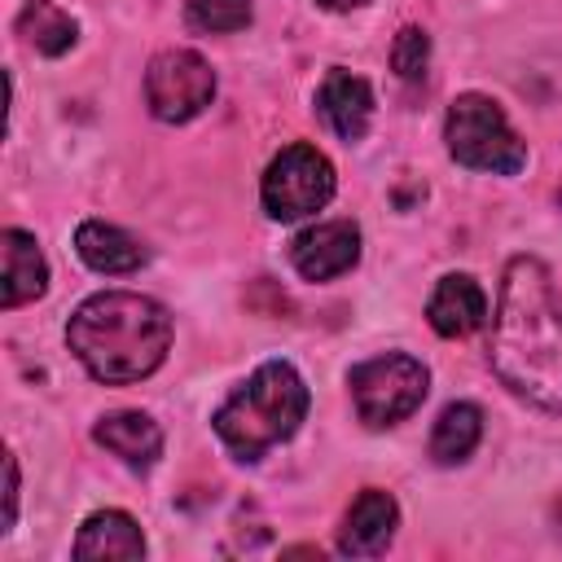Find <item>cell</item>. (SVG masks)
Here are the masks:
<instances>
[{"label": "cell", "mask_w": 562, "mask_h": 562, "mask_svg": "<svg viewBox=\"0 0 562 562\" xmlns=\"http://www.w3.org/2000/svg\"><path fill=\"white\" fill-rule=\"evenodd\" d=\"M184 18L193 31L228 35L250 22V0H184Z\"/></svg>", "instance_id": "18"}, {"label": "cell", "mask_w": 562, "mask_h": 562, "mask_svg": "<svg viewBox=\"0 0 562 562\" xmlns=\"http://www.w3.org/2000/svg\"><path fill=\"white\" fill-rule=\"evenodd\" d=\"M316 4H325V9H334V13H347V9H360L364 0H316Z\"/></svg>", "instance_id": "21"}, {"label": "cell", "mask_w": 562, "mask_h": 562, "mask_svg": "<svg viewBox=\"0 0 562 562\" xmlns=\"http://www.w3.org/2000/svg\"><path fill=\"white\" fill-rule=\"evenodd\" d=\"M75 250L92 272H105V277H123L145 263V246L105 220H83L75 228Z\"/></svg>", "instance_id": "14"}, {"label": "cell", "mask_w": 562, "mask_h": 562, "mask_svg": "<svg viewBox=\"0 0 562 562\" xmlns=\"http://www.w3.org/2000/svg\"><path fill=\"white\" fill-rule=\"evenodd\" d=\"M430 329L443 338H465L487 321V294L470 272H448L439 277L430 303H426Z\"/></svg>", "instance_id": "10"}, {"label": "cell", "mask_w": 562, "mask_h": 562, "mask_svg": "<svg viewBox=\"0 0 562 562\" xmlns=\"http://www.w3.org/2000/svg\"><path fill=\"white\" fill-rule=\"evenodd\" d=\"M448 154L470 171L518 176L527 167V140L509 127L505 110L483 92H461L443 123Z\"/></svg>", "instance_id": "4"}, {"label": "cell", "mask_w": 562, "mask_h": 562, "mask_svg": "<svg viewBox=\"0 0 562 562\" xmlns=\"http://www.w3.org/2000/svg\"><path fill=\"white\" fill-rule=\"evenodd\" d=\"M303 417L307 386L299 369L285 360H268L215 408V435L237 461H259L272 443L290 439Z\"/></svg>", "instance_id": "3"}, {"label": "cell", "mask_w": 562, "mask_h": 562, "mask_svg": "<svg viewBox=\"0 0 562 562\" xmlns=\"http://www.w3.org/2000/svg\"><path fill=\"white\" fill-rule=\"evenodd\" d=\"M18 518V457H4V531Z\"/></svg>", "instance_id": "20"}, {"label": "cell", "mask_w": 562, "mask_h": 562, "mask_svg": "<svg viewBox=\"0 0 562 562\" xmlns=\"http://www.w3.org/2000/svg\"><path fill=\"white\" fill-rule=\"evenodd\" d=\"M426 61H430V40H426V31L404 26V31L395 35V44H391V70H395L404 83H417V79L426 75Z\"/></svg>", "instance_id": "19"}, {"label": "cell", "mask_w": 562, "mask_h": 562, "mask_svg": "<svg viewBox=\"0 0 562 562\" xmlns=\"http://www.w3.org/2000/svg\"><path fill=\"white\" fill-rule=\"evenodd\" d=\"M487 356L514 395L562 413V307L536 255H514L505 268Z\"/></svg>", "instance_id": "1"}, {"label": "cell", "mask_w": 562, "mask_h": 562, "mask_svg": "<svg viewBox=\"0 0 562 562\" xmlns=\"http://www.w3.org/2000/svg\"><path fill=\"white\" fill-rule=\"evenodd\" d=\"M395 527H400V505H395V496H391V492H378V487H364V492L351 501L347 518H342L338 549L351 553V558H378V553L391 544Z\"/></svg>", "instance_id": "9"}, {"label": "cell", "mask_w": 562, "mask_h": 562, "mask_svg": "<svg viewBox=\"0 0 562 562\" xmlns=\"http://www.w3.org/2000/svg\"><path fill=\"white\" fill-rule=\"evenodd\" d=\"M479 439H483V413L474 404H465V400L448 404L439 413L435 430H430V457L439 465H457V461H465L479 448Z\"/></svg>", "instance_id": "16"}, {"label": "cell", "mask_w": 562, "mask_h": 562, "mask_svg": "<svg viewBox=\"0 0 562 562\" xmlns=\"http://www.w3.org/2000/svg\"><path fill=\"white\" fill-rule=\"evenodd\" d=\"M558 198H562V193H558Z\"/></svg>", "instance_id": "22"}, {"label": "cell", "mask_w": 562, "mask_h": 562, "mask_svg": "<svg viewBox=\"0 0 562 562\" xmlns=\"http://www.w3.org/2000/svg\"><path fill=\"white\" fill-rule=\"evenodd\" d=\"M360 259V228L351 220H325L303 228L290 241V263L299 268L303 281H329L342 277L347 268H356Z\"/></svg>", "instance_id": "8"}, {"label": "cell", "mask_w": 562, "mask_h": 562, "mask_svg": "<svg viewBox=\"0 0 562 562\" xmlns=\"http://www.w3.org/2000/svg\"><path fill=\"white\" fill-rule=\"evenodd\" d=\"M145 553V536L140 527L123 514V509H101L92 518H83L79 536H75V558H140Z\"/></svg>", "instance_id": "15"}, {"label": "cell", "mask_w": 562, "mask_h": 562, "mask_svg": "<svg viewBox=\"0 0 562 562\" xmlns=\"http://www.w3.org/2000/svg\"><path fill=\"white\" fill-rule=\"evenodd\" d=\"M259 198H263V211L272 220H281V224L316 215L334 198V167L316 145L294 140L268 162Z\"/></svg>", "instance_id": "6"}, {"label": "cell", "mask_w": 562, "mask_h": 562, "mask_svg": "<svg viewBox=\"0 0 562 562\" xmlns=\"http://www.w3.org/2000/svg\"><path fill=\"white\" fill-rule=\"evenodd\" d=\"M0 259H4V281H0V303H4V307H22V303H31V299L44 294V285H48V263H44V255H40V246H35L31 233L4 228V237H0Z\"/></svg>", "instance_id": "13"}, {"label": "cell", "mask_w": 562, "mask_h": 562, "mask_svg": "<svg viewBox=\"0 0 562 562\" xmlns=\"http://www.w3.org/2000/svg\"><path fill=\"white\" fill-rule=\"evenodd\" d=\"M347 386H351V400H356V413L364 426H395L422 408L430 373L422 360H413L404 351H386V356L356 364L347 373Z\"/></svg>", "instance_id": "5"}, {"label": "cell", "mask_w": 562, "mask_h": 562, "mask_svg": "<svg viewBox=\"0 0 562 562\" xmlns=\"http://www.w3.org/2000/svg\"><path fill=\"white\" fill-rule=\"evenodd\" d=\"M316 110H321V119H325L342 140H360V136L369 132V119H373V88H369L360 75L334 66V70L321 79Z\"/></svg>", "instance_id": "11"}, {"label": "cell", "mask_w": 562, "mask_h": 562, "mask_svg": "<svg viewBox=\"0 0 562 562\" xmlns=\"http://www.w3.org/2000/svg\"><path fill=\"white\" fill-rule=\"evenodd\" d=\"M92 439L114 452L119 461H127L132 470H149L162 452V430L149 413H136V408H123V413H105L97 426H92Z\"/></svg>", "instance_id": "12"}, {"label": "cell", "mask_w": 562, "mask_h": 562, "mask_svg": "<svg viewBox=\"0 0 562 562\" xmlns=\"http://www.w3.org/2000/svg\"><path fill=\"white\" fill-rule=\"evenodd\" d=\"M66 342L79 356V364L110 386L149 378L171 347V316L162 303L132 294V290H105L75 307L66 325Z\"/></svg>", "instance_id": "2"}, {"label": "cell", "mask_w": 562, "mask_h": 562, "mask_svg": "<svg viewBox=\"0 0 562 562\" xmlns=\"http://www.w3.org/2000/svg\"><path fill=\"white\" fill-rule=\"evenodd\" d=\"M215 97V70L193 48H162L145 70V101L162 123L198 119Z\"/></svg>", "instance_id": "7"}, {"label": "cell", "mask_w": 562, "mask_h": 562, "mask_svg": "<svg viewBox=\"0 0 562 562\" xmlns=\"http://www.w3.org/2000/svg\"><path fill=\"white\" fill-rule=\"evenodd\" d=\"M18 35H22L35 53H44V57H61V53L75 44L79 26H75V18L61 13L53 0H26L22 13H18Z\"/></svg>", "instance_id": "17"}]
</instances>
